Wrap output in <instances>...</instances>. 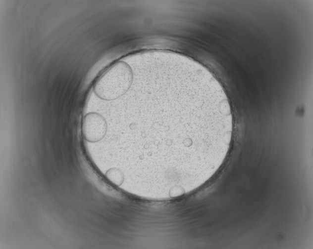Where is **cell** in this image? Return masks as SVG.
Segmentation results:
<instances>
[{
	"instance_id": "6da1fadb",
	"label": "cell",
	"mask_w": 313,
	"mask_h": 249,
	"mask_svg": "<svg viewBox=\"0 0 313 249\" xmlns=\"http://www.w3.org/2000/svg\"><path fill=\"white\" fill-rule=\"evenodd\" d=\"M133 80L131 67L126 62L120 61L113 64L99 78L93 90L100 99L113 100L127 92Z\"/></svg>"
},
{
	"instance_id": "7a4b0ae2",
	"label": "cell",
	"mask_w": 313,
	"mask_h": 249,
	"mask_svg": "<svg viewBox=\"0 0 313 249\" xmlns=\"http://www.w3.org/2000/svg\"><path fill=\"white\" fill-rule=\"evenodd\" d=\"M107 129L104 118L96 112L86 114L83 120L82 132L85 139L89 142H97L105 135Z\"/></svg>"
},
{
	"instance_id": "3957f363",
	"label": "cell",
	"mask_w": 313,
	"mask_h": 249,
	"mask_svg": "<svg viewBox=\"0 0 313 249\" xmlns=\"http://www.w3.org/2000/svg\"><path fill=\"white\" fill-rule=\"evenodd\" d=\"M106 178L112 183L120 186L124 180V174L118 168L112 167L108 169L105 174Z\"/></svg>"
}]
</instances>
